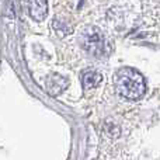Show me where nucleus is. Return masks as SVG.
<instances>
[{"label":"nucleus","instance_id":"5","mask_svg":"<svg viewBox=\"0 0 160 160\" xmlns=\"http://www.w3.org/2000/svg\"><path fill=\"white\" fill-rule=\"evenodd\" d=\"M101 75L97 72H94V70H90V72H86L84 75H83V86H84L86 88H91V87H96V86L100 84V82H101Z\"/></svg>","mask_w":160,"mask_h":160},{"label":"nucleus","instance_id":"1","mask_svg":"<svg viewBox=\"0 0 160 160\" xmlns=\"http://www.w3.org/2000/svg\"><path fill=\"white\" fill-rule=\"evenodd\" d=\"M115 86L119 96L128 100L141 98L146 90V84H145V80L141 76V73H138L131 68H124L117 73Z\"/></svg>","mask_w":160,"mask_h":160},{"label":"nucleus","instance_id":"4","mask_svg":"<svg viewBox=\"0 0 160 160\" xmlns=\"http://www.w3.org/2000/svg\"><path fill=\"white\" fill-rule=\"evenodd\" d=\"M66 86H68V80L59 75H52L47 80V90L49 91L52 96H56V94H59L61 91H63Z\"/></svg>","mask_w":160,"mask_h":160},{"label":"nucleus","instance_id":"3","mask_svg":"<svg viewBox=\"0 0 160 160\" xmlns=\"http://www.w3.org/2000/svg\"><path fill=\"white\" fill-rule=\"evenodd\" d=\"M30 16L35 21H42L48 14V0H27Z\"/></svg>","mask_w":160,"mask_h":160},{"label":"nucleus","instance_id":"2","mask_svg":"<svg viewBox=\"0 0 160 160\" xmlns=\"http://www.w3.org/2000/svg\"><path fill=\"white\" fill-rule=\"evenodd\" d=\"M80 44L87 52L94 56H101L105 53V41L101 31L96 27H87L80 35Z\"/></svg>","mask_w":160,"mask_h":160}]
</instances>
